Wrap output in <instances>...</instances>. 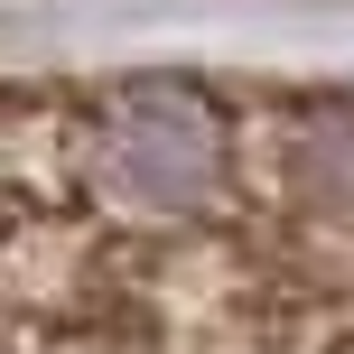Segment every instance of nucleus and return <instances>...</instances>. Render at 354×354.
Returning <instances> with one entry per match:
<instances>
[{"instance_id":"1","label":"nucleus","mask_w":354,"mask_h":354,"mask_svg":"<svg viewBox=\"0 0 354 354\" xmlns=\"http://www.w3.org/2000/svg\"><path fill=\"white\" fill-rule=\"evenodd\" d=\"M224 131L187 103H122L93 122V187L122 196L131 214H187L214 196Z\"/></svg>"}]
</instances>
